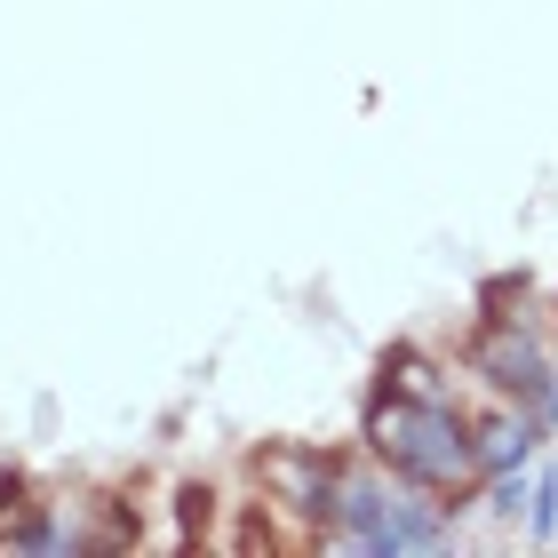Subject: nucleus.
I'll return each instance as SVG.
<instances>
[{"label": "nucleus", "mask_w": 558, "mask_h": 558, "mask_svg": "<svg viewBox=\"0 0 558 558\" xmlns=\"http://www.w3.org/2000/svg\"><path fill=\"white\" fill-rule=\"evenodd\" d=\"M336 526L360 550L375 558H399V550H439L447 543V519H439V502H415V495H391V487H343L336 495Z\"/></svg>", "instance_id": "obj_2"}, {"label": "nucleus", "mask_w": 558, "mask_h": 558, "mask_svg": "<svg viewBox=\"0 0 558 558\" xmlns=\"http://www.w3.org/2000/svg\"><path fill=\"white\" fill-rule=\"evenodd\" d=\"M256 478L288 502V511H336V495H343V478H336V463L327 454H312V447H271V454H256Z\"/></svg>", "instance_id": "obj_3"}, {"label": "nucleus", "mask_w": 558, "mask_h": 558, "mask_svg": "<svg viewBox=\"0 0 558 558\" xmlns=\"http://www.w3.org/2000/svg\"><path fill=\"white\" fill-rule=\"evenodd\" d=\"M526 526H535V535H558V471L526 495Z\"/></svg>", "instance_id": "obj_6"}, {"label": "nucleus", "mask_w": 558, "mask_h": 558, "mask_svg": "<svg viewBox=\"0 0 558 558\" xmlns=\"http://www.w3.org/2000/svg\"><path fill=\"white\" fill-rule=\"evenodd\" d=\"M478 375H487V384H502V391H519L535 415H558V384H550L543 351L526 343V336H511V327H495V336L478 343Z\"/></svg>", "instance_id": "obj_4"}, {"label": "nucleus", "mask_w": 558, "mask_h": 558, "mask_svg": "<svg viewBox=\"0 0 558 558\" xmlns=\"http://www.w3.org/2000/svg\"><path fill=\"white\" fill-rule=\"evenodd\" d=\"M367 447L415 487H463L478 471V439L454 423L439 391H384L367 408Z\"/></svg>", "instance_id": "obj_1"}, {"label": "nucleus", "mask_w": 558, "mask_h": 558, "mask_svg": "<svg viewBox=\"0 0 558 558\" xmlns=\"http://www.w3.org/2000/svg\"><path fill=\"white\" fill-rule=\"evenodd\" d=\"M526 495H535L526 478H502V487H495V511H502V519H519V502H526Z\"/></svg>", "instance_id": "obj_7"}, {"label": "nucleus", "mask_w": 558, "mask_h": 558, "mask_svg": "<svg viewBox=\"0 0 558 558\" xmlns=\"http://www.w3.org/2000/svg\"><path fill=\"white\" fill-rule=\"evenodd\" d=\"M535 439H543V423H535V415L478 430V471H511V463H526V454H535Z\"/></svg>", "instance_id": "obj_5"}]
</instances>
